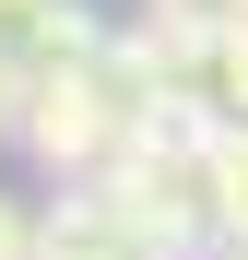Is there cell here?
<instances>
[{
	"label": "cell",
	"mask_w": 248,
	"mask_h": 260,
	"mask_svg": "<svg viewBox=\"0 0 248 260\" xmlns=\"http://www.w3.org/2000/svg\"><path fill=\"white\" fill-rule=\"evenodd\" d=\"M24 95H36V71H12V59H0V142H24Z\"/></svg>",
	"instance_id": "cell-6"
},
{
	"label": "cell",
	"mask_w": 248,
	"mask_h": 260,
	"mask_svg": "<svg viewBox=\"0 0 248 260\" xmlns=\"http://www.w3.org/2000/svg\"><path fill=\"white\" fill-rule=\"evenodd\" d=\"M36 260H165V248H154V225L107 178H71L48 213H36Z\"/></svg>",
	"instance_id": "cell-2"
},
{
	"label": "cell",
	"mask_w": 248,
	"mask_h": 260,
	"mask_svg": "<svg viewBox=\"0 0 248 260\" xmlns=\"http://www.w3.org/2000/svg\"><path fill=\"white\" fill-rule=\"evenodd\" d=\"M213 260H225V248H213Z\"/></svg>",
	"instance_id": "cell-8"
},
{
	"label": "cell",
	"mask_w": 248,
	"mask_h": 260,
	"mask_svg": "<svg viewBox=\"0 0 248 260\" xmlns=\"http://www.w3.org/2000/svg\"><path fill=\"white\" fill-rule=\"evenodd\" d=\"M0 260H36V213H24L12 189H0Z\"/></svg>",
	"instance_id": "cell-7"
},
{
	"label": "cell",
	"mask_w": 248,
	"mask_h": 260,
	"mask_svg": "<svg viewBox=\"0 0 248 260\" xmlns=\"http://www.w3.org/2000/svg\"><path fill=\"white\" fill-rule=\"evenodd\" d=\"M142 24L154 36H225V24H248V0H142Z\"/></svg>",
	"instance_id": "cell-4"
},
{
	"label": "cell",
	"mask_w": 248,
	"mask_h": 260,
	"mask_svg": "<svg viewBox=\"0 0 248 260\" xmlns=\"http://www.w3.org/2000/svg\"><path fill=\"white\" fill-rule=\"evenodd\" d=\"M154 48L142 36H107L95 59H71V71H36V95H24V154L48 166V178H107V154L130 142V130L154 118Z\"/></svg>",
	"instance_id": "cell-1"
},
{
	"label": "cell",
	"mask_w": 248,
	"mask_h": 260,
	"mask_svg": "<svg viewBox=\"0 0 248 260\" xmlns=\"http://www.w3.org/2000/svg\"><path fill=\"white\" fill-rule=\"evenodd\" d=\"M225 260H248V130H225V213H213Z\"/></svg>",
	"instance_id": "cell-5"
},
{
	"label": "cell",
	"mask_w": 248,
	"mask_h": 260,
	"mask_svg": "<svg viewBox=\"0 0 248 260\" xmlns=\"http://www.w3.org/2000/svg\"><path fill=\"white\" fill-rule=\"evenodd\" d=\"M95 48H107V24L83 12V0H0V59L12 71H71Z\"/></svg>",
	"instance_id": "cell-3"
}]
</instances>
